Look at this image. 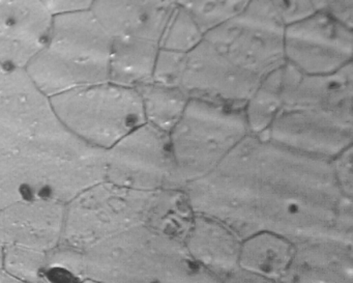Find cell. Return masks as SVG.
Segmentation results:
<instances>
[{"label":"cell","mask_w":353,"mask_h":283,"mask_svg":"<svg viewBox=\"0 0 353 283\" xmlns=\"http://www.w3.org/2000/svg\"><path fill=\"white\" fill-rule=\"evenodd\" d=\"M194 213L214 217L241 239L268 231L293 243L332 237L353 243V200L330 161L249 134L212 173L183 188Z\"/></svg>","instance_id":"obj_1"},{"label":"cell","mask_w":353,"mask_h":283,"mask_svg":"<svg viewBox=\"0 0 353 283\" xmlns=\"http://www.w3.org/2000/svg\"><path fill=\"white\" fill-rule=\"evenodd\" d=\"M104 170L105 150L72 135L26 71L0 65V208L34 198L67 204Z\"/></svg>","instance_id":"obj_2"},{"label":"cell","mask_w":353,"mask_h":283,"mask_svg":"<svg viewBox=\"0 0 353 283\" xmlns=\"http://www.w3.org/2000/svg\"><path fill=\"white\" fill-rule=\"evenodd\" d=\"M283 92L282 110L261 136L324 161L353 146V66L324 75L287 67Z\"/></svg>","instance_id":"obj_3"},{"label":"cell","mask_w":353,"mask_h":283,"mask_svg":"<svg viewBox=\"0 0 353 283\" xmlns=\"http://www.w3.org/2000/svg\"><path fill=\"white\" fill-rule=\"evenodd\" d=\"M193 216L183 190L142 191L101 181L65 204L59 246L83 253L105 240L138 227L183 239Z\"/></svg>","instance_id":"obj_4"},{"label":"cell","mask_w":353,"mask_h":283,"mask_svg":"<svg viewBox=\"0 0 353 283\" xmlns=\"http://www.w3.org/2000/svg\"><path fill=\"white\" fill-rule=\"evenodd\" d=\"M284 26L268 0L204 35L194 55L208 84L243 106L258 84L285 65Z\"/></svg>","instance_id":"obj_5"},{"label":"cell","mask_w":353,"mask_h":283,"mask_svg":"<svg viewBox=\"0 0 353 283\" xmlns=\"http://www.w3.org/2000/svg\"><path fill=\"white\" fill-rule=\"evenodd\" d=\"M80 278L101 283H219L185 249L183 239L138 227L80 254Z\"/></svg>","instance_id":"obj_6"},{"label":"cell","mask_w":353,"mask_h":283,"mask_svg":"<svg viewBox=\"0 0 353 283\" xmlns=\"http://www.w3.org/2000/svg\"><path fill=\"white\" fill-rule=\"evenodd\" d=\"M111 38L92 11L53 19L48 40L26 68L32 84L51 98L109 80Z\"/></svg>","instance_id":"obj_7"},{"label":"cell","mask_w":353,"mask_h":283,"mask_svg":"<svg viewBox=\"0 0 353 283\" xmlns=\"http://www.w3.org/2000/svg\"><path fill=\"white\" fill-rule=\"evenodd\" d=\"M249 134L243 107L190 99L168 133L183 188L212 173Z\"/></svg>","instance_id":"obj_8"},{"label":"cell","mask_w":353,"mask_h":283,"mask_svg":"<svg viewBox=\"0 0 353 283\" xmlns=\"http://www.w3.org/2000/svg\"><path fill=\"white\" fill-rule=\"evenodd\" d=\"M59 123L94 148L106 150L145 123L137 88L107 80L49 98Z\"/></svg>","instance_id":"obj_9"},{"label":"cell","mask_w":353,"mask_h":283,"mask_svg":"<svg viewBox=\"0 0 353 283\" xmlns=\"http://www.w3.org/2000/svg\"><path fill=\"white\" fill-rule=\"evenodd\" d=\"M104 181L142 191L183 190L168 134L148 124L105 150Z\"/></svg>","instance_id":"obj_10"},{"label":"cell","mask_w":353,"mask_h":283,"mask_svg":"<svg viewBox=\"0 0 353 283\" xmlns=\"http://www.w3.org/2000/svg\"><path fill=\"white\" fill-rule=\"evenodd\" d=\"M284 59L307 75L341 71L353 65V28L316 12L285 28Z\"/></svg>","instance_id":"obj_11"},{"label":"cell","mask_w":353,"mask_h":283,"mask_svg":"<svg viewBox=\"0 0 353 283\" xmlns=\"http://www.w3.org/2000/svg\"><path fill=\"white\" fill-rule=\"evenodd\" d=\"M53 19L40 0H0V65L26 71L46 44Z\"/></svg>","instance_id":"obj_12"},{"label":"cell","mask_w":353,"mask_h":283,"mask_svg":"<svg viewBox=\"0 0 353 283\" xmlns=\"http://www.w3.org/2000/svg\"><path fill=\"white\" fill-rule=\"evenodd\" d=\"M65 202L34 198L0 208V245L50 253L61 244Z\"/></svg>","instance_id":"obj_13"},{"label":"cell","mask_w":353,"mask_h":283,"mask_svg":"<svg viewBox=\"0 0 353 283\" xmlns=\"http://www.w3.org/2000/svg\"><path fill=\"white\" fill-rule=\"evenodd\" d=\"M175 0H94L92 13L111 39L160 47Z\"/></svg>","instance_id":"obj_14"},{"label":"cell","mask_w":353,"mask_h":283,"mask_svg":"<svg viewBox=\"0 0 353 283\" xmlns=\"http://www.w3.org/2000/svg\"><path fill=\"white\" fill-rule=\"evenodd\" d=\"M279 283H353V243L318 237L295 244Z\"/></svg>","instance_id":"obj_15"},{"label":"cell","mask_w":353,"mask_h":283,"mask_svg":"<svg viewBox=\"0 0 353 283\" xmlns=\"http://www.w3.org/2000/svg\"><path fill=\"white\" fill-rule=\"evenodd\" d=\"M241 237L214 217L194 213L183 237L190 256L221 280L239 268Z\"/></svg>","instance_id":"obj_16"},{"label":"cell","mask_w":353,"mask_h":283,"mask_svg":"<svg viewBox=\"0 0 353 283\" xmlns=\"http://www.w3.org/2000/svg\"><path fill=\"white\" fill-rule=\"evenodd\" d=\"M295 244L274 233H254L241 241L239 266L278 280L288 268Z\"/></svg>","instance_id":"obj_17"},{"label":"cell","mask_w":353,"mask_h":283,"mask_svg":"<svg viewBox=\"0 0 353 283\" xmlns=\"http://www.w3.org/2000/svg\"><path fill=\"white\" fill-rule=\"evenodd\" d=\"M159 51L157 45L111 39L109 80L135 88L150 81Z\"/></svg>","instance_id":"obj_18"},{"label":"cell","mask_w":353,"mask_h":283,"mask_svg":"<svg viewBox=\"0 0 353 283\" xmlns=\"http://www.w3.org/2000/svg\"><path fill=\"white\" fill-rule=\"evenodd\" d=\"M136 88L141 97L145 123L167 134L181 119L191 99L183 88L152 80Z\"/></svg>","instance_id":"obj_19"},{"label":"cell","mask_w":353,"mask_h":283,"mask_svg":"<svg viewBox=\"0 0 353 283\" xmlns=\"http://www.w3.org/2000/svg\"><path fill=\"white\" fill-rule=\"evenodd\" d=\"M283 67L266 76L243 104L250 134L264 135L282 110Z\"/></svg>","instance_id":"obj_20"},{"label":"cell","mask_w":353,"mask_h":283,"mask_svg":"<svg viewBox=\"0 0 353 283\" xmlns=\"http://www.w3.org/2000/svg\"><path fill=\"white\" fill-rule=\"evenodd\" d=\"M252 0H175L200 26L204 34L243 14Z\"/></svg>","instance_id":"obj_21"},{"label":"cell","mask_w":353,"mask_h":283,"mask_svg":"<svg viewBox=\"0 0 353 283\" xmlns=\"http://www.w3.org/2000/svg\"><path fill=\"white\" fill-rule=\"evenodd\" d=\"M204 35L195 20L175 3L161 37L160 50L188 55L200 44Z\"/></svg>","instance_id":"obj_22"},{"label":"cell","mask_w":353,"mask_h":283,"mask_svg":"<svg viewBox=\"0 0 353 283\" xmlns=\"http://www.w3.org/2000/svg\"><path fill=\"white\" fill-rule=\"evenodd\" d=\"M49 253L20 247L3 248V269L26 283H42Z\"/></svg>","instance_id":"obj_23"},{"label":"cell","mask_w":353,"mask_h":283,"mask_svg":"<svg viewBox=\"0 0 353 283\" xmlns=\"http://www.w3.org/2000/svg\"><path fill=\"white\" fill-rule=\"evenodd\" d=\"M185 55L166 50L159 51L150 80L163 86L181 88Z\"/></svg>","instance_id":"obj_24"},{"label":"cell","mask_w":353,"mask_h":283,"mask_svg":"<svg viewBox=\"0 0 353 283\" xmlns=\"http://www.w3.org/2000/svg\"><path fill=\"white\" fill-rule=\"evenodd\" d=\"M268 1L284 28L301 21L316 13L313 0H268Z\"/></svg>","instance_id":"obj_25"},{"label":"cell","mask_w":353,"mask_h":283,"mask_svg":"<svg viewBox=\"0 0 353 283\" xmlns=\"http://www.w3.org/2000/svg\"><path fill=\"white\" fill-rule=\"evenodd\" d=\"M336 186L345 198L353 200V146L330 161Z\"/></svg>","instance_id":"obj_26"},{"label":"cell","mask_w":353,"mask_h":283,"mask_svg":"<svg viewBox=\"0 0 353 283\" xmlns=\"http://www.w3.org/2000/svg\"><path fill=\"white\" fill-rule=\"evenodd\" d=\"M316 12L353 28V0H313Z\"/></svg>","instance_id":"obj_27"},{"label":"cell","mask_w":353,"mask_h":283,"mask_svg":"<svg viewBox=\"0 0 353 283\" xmlns=\"http://www.w3.org/2000/svg\"><path fill=\"white\" fill-rule=\"evenodd\" d=\"M53 17L92 11L94 0H40Z\"/></svg>","instance_id":"obj_28"},{"label":"cell","mask_w":353,"mask_h":283,"mask_svg":"<svg viewBox=\"0 0 353 283\" xmlns=\"http://www.w3.org/2000/svg\"><path fill=\"white\" fill-rule=\"evenodd\" d=\"M219 283H279L278 280L256 274L245 269L237 268L221 279Z\"/></svg>","instance_id":"obj_29"},{"label":"cell","mask_w":353,"mask_h":283,"mask_svg":"<svg viewBox=\"0 0 353 283\" xmlns=\"http://www.w3.org/2000/svg\"><path fill=\"white\" fill-rule=\"evenodd\" d=\"M0 283H26L6 272L5 270L0 271Z\"/></svg>","instance_id":"obj_30"},{"label":"cell","mask_w":353,"mask_h":283,"mask_svg":"<svg viewBox=\"0 0 353 283\" xmlns=\"http://www.w3.org/2000/svg\"><path fill=\"white\" fill-rule=\"evenodd\" d=\"M71 283H101L99 281L94 280V279L90 278H82L79 279V280L73 281Z\"/></svg>","instance_id":"obj_31"},{"label":"cell","mask_w":353,"mask_h":283,"mask_svg":"<svg viewBox=\"0 0 353 283\" xmlns=\"http://www.w3.org/2000/svg\"><path fill=\"white\" fill-rule=\"evenodd\" d=\"M3 269V247L0 245V271Z\"/></svg>","instance_id":"obj_32"}]
</instances>
